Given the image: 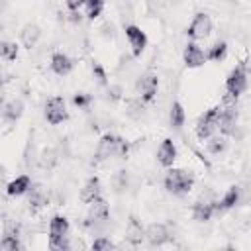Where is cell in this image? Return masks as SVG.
<instances>
[{
	"label": "cell",
	"instance_id": "cell-6",
	"mask_svg": "<svg viewBox=\"0 0 251 251\" xmlns=\"http://www.w3.org/2000/svg\"><path fill=\"white\" fill-rule=\"evenodd\" d=\"M212 27H214L212 18H210L206 12H198V14H194L192 22L188 24L186 35H188L192 41H202V39H206V37L212 33Z\"/></svg>",
	"mask_w": 251,
	"mask_h": 251
},
{
	"label": "cell",
	"instance_id": "cell-23",
	"mask_svg": "<svg viewBox=\"0 0 251 251\" xmlns=\"http://www.w3.org/2000/svg\"><path fill=\"white\" fill-rule=\"evenodd\" d=\"M227 57V43L226 41H216L208 51H206V61H214L220 63Z\"/></svg>",
	"mask_w": 251,
	"mask_h": 251
},
{
	"label": "cell",
	"instance_id": "cell-32",
	"mask_svg": "<svg viewBox=\"0 0 251 251\" xmlns=\"http://www.w3.org/2000/svg\"><path fill=\"white\" fill-rule=\"evenodd\" d=\"M84 2H86V0H65V6H67V10L76 12V10H80V8L84 6Z\"/></svg>",
	"mask_w": 251,
	"mask_h": 251
},
{
	"label": "cell",
	"instance_id": "cell-13",
	"mask_svg": "<svg viewBox=\"0 0 251 251\" xmlns=\"http://www.w3.org/2000/svg\"><path fill=\"white\" fill-rule=\"evenodd\" d=\"M143 237L147 239L149 245L161 247V245H165V243L171 239V233H169V229H167L165 224H151V226H147V229L143 231Z\"/></svg>",
	"mask_w": 251,
	"mask_h": 251
},
{
	"label": "cell",
	"instance_id": "cell-21",
	"mask_svg": "<svg viewBox=\"0 0 251 251\" xmlns=\"http://www.w3.org/2000/svg\"><path fill=\"white\" fill-rule=\"evenodd\" d=\"M0 114H2V118H4L8 124L18 122V120L22 118V114H24V104H22V100H12V102L4 104Z\"/></svg>",
	"mask_w": 251,
	"mask_h": 251
},
{
	"label": "cell",
	"instance_id": "cell-15",
	"mask_svg": "<svg viewBox=\"0 0 251 251\" xmlns=\"http://www.w3.org/2000/svg\"><path fill=\"white\" fill-rule=\"evenodd\" d=\"M49 65H51V71H53L55 75H59V76H67V75L75 69V61H73L67 53H63V51L53 53Z\"/></svg>",
	"mask_w": 251,
	"mask_h": 251
},
{
	"label": "cell",
	"instance_id": "cell-9",
	"mask_svg": "<svg viewBox=\"0 0 251 251\" xmlns=\"http://www.w3.org/2000/svg\"><path fill=\"white\" fill-rule=\"evenodd\" d=\"M235 127H237V110L235 106H220V116H218V131L227 137V135H235Z\"/></svg>",
	"mask_w": 251,
	"mask_h": 251
},
{
	"label": "cell",
	"instance_id": "cell-1",
	"mask_svg": "<svg viewBox=\"0 0 251 251\" xmlns=\"http://www.w3.org/2000/svg\"><path fill=\"white\" fill-rule=\"evenodd\" d=\"M163 184L167 188V192L175 194V196H184L192 190L194 186V175L186 169H173L169 167L165 178H163Z\"/></svg>",
	"mask_w": 251,
	"mask_h": 251
},
{
	"label": "cell",
	"instance_id": "cell-29",
	"mask_svg": "<svg viewBox=\"0 0 251 251\" xmlns=\"http://www.w3.org/2000/svg\"><path fill=\"white\" fill-rule=\"evenodd\" d=\"M90 247H92L94 251H110V249H116V243L110 241L108 237H96Z\"/></svg>",
	"mask_w": 251,
	"mask_h": 251
},
{
	"label": "cell",
	"instance_id": "cell-7",
	"mask_svg": "<svg viewBox=\"0 0 251 251\" xmlns=\"http://www.w3.org/2000/svg\"><path fill=\"white\" fill-rule=\"evenodd\" d=\"M45 120L51 126H59V124L69 120V110H67V104L61 96H51L45 102Z\"/></svg>",
	"mask_w": 251,
	"mask_h": 251
},
{
	"label": "cell",
	"instance_id": "cell-27",
	"mask_svg": "<svg viewBox=\"0 0 251 251\" xmlns=\"http://www.w3.org/2000/svg\"><path fill=\"white\" fill-rule=\"evenodd\" d=\"M22 241H20V235H8L4 233L2 241H0V249L4 251H16V249H22Z\"/></svg>",
	"mask_w": 251,
	"mask_h": 251
},
{
	"label": "cell",
	"instance_id": "cell-19",
	"mask_svg": "<svg viewBox=\"0 0 251 251\" xmlns=\"http://www.w3.org/2000/svg\"><path fill=\"white\" fill-rule=\"evenodd\" d=\"M29 186H31V178L27 175H20V176H16L8 182L6 194L8 196H24V194H27Z\"/></svg>",
	"mask_w": 251,
	"mask_h": 251
},
{
	"label": "cell",
	"instance_id": "cell-24",
	"mask_svg": "<svg viewBox=\"0 0 251 251\" xmlns=\"http://www.w3.org/2000/svg\"><path fill=\"white\" fill-rule=\"evenodd\" d=\"M18 53H20V47H18V43H14V41H0V59L2 61H16L18 59Z\"/></svg>",
	"mask_w": 251,
	"mask_h": 251
},
{
	"label": "cell",
	"instance_id": "cell-5",
	"mask_svg": "<svg viewBox=\"0 0 251 251\" xmlns=\"http://www.w3.org/2000/svg\"><path fill=\"white\" fill-rule=\"evenodd\" d=\"M218 116H220V106H212L196 120L194 133L200 141H206L218 133Z\"/></svg>",
	"mask_w": 251,
	"mask_h": 251
},
{
	"label": "cell",
	"instance_id": "cell-17",
	"mask_svg": "<svg viewBox=\"0 0 251 251\" xmlns=\"http://www.w3.org/2000/svg\"><path fill=\"white\" fill-rule=\"evenodd\" d=\"M100 196H102L100 178H98V176H90V178L84 182V186L80 188V202L90 204V202H94V200L100 198Z\"/></svg>",
	"mask_w": 251,
	"mask_h": 251
},
{
	"label": "cell",
	"instance_id": "cell-3",
	"mask_svg": "<svg viewBox=\"0 0 251 251\" xmlns=\"http://www.w3.org/2000/svg\"><path fill=\"white\" fill-rule=\"evenodd\" d=\"M69 229H71V224L65 216H53L51 222H49V247L51 249H57V251H63V249H69L71 243H69Z\"/></svg>",
	"mask_w": 251,
	"mask_h": 251
},
{
	"label": "cell",
	"instance_id": "cell-20",
	"mask_svg": "<svg viewBox=\"0 0 251 251\" xmlns=\"http://www.w3.org/2000/svg\"><path fill=\"white\" fill-rule=\"evenodd\" d=\"M214 212H216V208H214V202H210V200H198L192 206V218L196 222H208L214 216Z\"/></svg>",
	"mask_w": 251,
	"mask_h": 251
},
{
	"label": "cell",
	"instance_id": "cell-8",
	"mask_svg": "<svg viewBox=\"0 0 251 251\" xmlns=\"http://www.w3.org/2000/svg\"><path fill=\"white\" fill-rule=\"evenodd\" d=\"M157 90H159V76L155 73H151V71L149 73H143L135 80V92H137V96L143 102H151L155 98Z\"/></svg>",
	"mask_w": 251,
	"mask_h": 251
},
{
	"label": "cell",
	"instance_id": "cell-28",
	"mask_svg": "<svg viewBox=\"0 0 251 251\" xmlns=\"http://www.w3.org/2000/svg\"><path fill=\"white\" fill-rule=\"evenodd\" d=\"M208 141V151L210 153H214V155H218V153H222V151H226V147H227V141H226V137L222 135V137H218V135H212L210 139H206Z\"/></svg>",
	"mask_w": 251,
	"mask_h": 251
},
{
	"label": "cell",
	"instance_id": "cell-30",
	"mask_svg": "<svg viewBox=\"0 0 251 251\" xmlns=\"http://www.w3.org/2000/svg\"><path fill=\"white\" fill-rule=\"evenodd\" d=\"M92 75H94V78L98 80V84H106V73H104V69L100 67V63H92Z\"/></svg>",
	"mask_w": 251,
	"mask_h": 251
},
{
	"label": "cell",
	"instance_id": "cell-25",
	"mask_svg": "<svg viewBox=\"0 0 251 251\" xmlns=\"http://www.w3.org/2000/svg\"><path fill=\"white\" fill-rule=\"evenodd\" d=\"M82 8H84V16L88 20H96L104 10V0H86Z\"/></svg>",
	"mask_w": 251,
	"mask_h": 251
},
{
	"label": "cell",
	"instance_id": "cell-2",
	"mask_svg": "<svg viewBox=\"0 0 251 251\" xmlns=\"http://www.w3.org/2000/svg\"><path fill=\"white\" fill-rule=\"evenodd\" d=\"M247 86H249L247 61H241V63H237V65L229 71V75H227V78H226V90H227V96L233 98V100H237V98L247 90Z\"/></svg>",
	"mask_w": 251,
	"mask_h": 251
},
{
	"label": "cell",
	"instance_id": "cell-18",
	"mask_svg": "<svg viewBox=\"0 0 251 251\" xmlns=\"http://www.w3.org/2000/svg\"><path fill=\"white\" fill-rule=\"evenodd\" d=\"M39 37H41V27H39L37 24H33V22L25 24V25L22 27V31H20V41H22V45H24L25 49L35 47V43L39 41Z\"/></svg>",
	"mask_w": 251,
	"mask_h": 251
},
{
	"label": "cell",
	"instance_id": "cell-33",
	"mask_svg": "<svg viewBox=\"0 0 251 251\" xmlns=\"http://www.w3.org/2000/svg\"><path fill=\"white\" fill-rule=\"evenodd\" d=\"M6 6H8V0H0V12H2Z\"/></svg>",
	"mask_w": 251,
	"mask_h": 251
},
{
	"label": "cell",
	"instance_id": "cell-31",
	"mask_svg": "<svg viewBox=\"0 0 251 251\" xmlns=\"http://www.w3.org/2000/svg\"><path fill=\"white\" fill-rule=\"evenodd\" d=\"M90 96L88 94H84V92H78L75 98H73V104L75 106H78V108H88V104H90Z\"/></svg>",
	"mask_w": 251,
	"mask_h": 251
},
{
	"label": "cell",
	"instance_id": "cell-14",
	"mask_svg": "<svg viewBox=\"0 0 251 251\" xmlns=\"http://www.w3.org/2000/svg\"><path fill=\"white\" fill-rule=\"evenodd\" d=\"M175 161H176V145H175L173 139L165 137V139L159 143V147H157V163H159L161 167L169 169V167H173Z\"/></svg>",
	"mask_w": 251,
	"mask_h": 251
},
{
	"label": "cell",
	"instance_id": "cell-22",
	"mask_svg": "<svg viewBox=\"0 0 251 251\" xmlns=\"http://www.w3.org/2000/svg\"><path fill=\"white\" fill-rule=\"evenodd\" d=\"M184 120H186V112H184V106L175 100L171 104V112H169V124L173 129H180L184 126Z\"/></svg>",
	"mask_w": 251,
	"mask_h": 251
},
{
	"label": "cell",
	"instance_id": "cell-11",
	"mask_svg": "<svg viewBox=\"0 0 251 251\" xmlns=\"http://www.w3.org/2000/svg\"><path fill=\"white\" fill-rule=\"evenodd\" d=\"M126 37H127L131 55L133 57H141V53L147 47V35H145V31L139 25H133L131 24V25H126Z\"/></svg>",
	"mask_w": 251,
	"mask_h": 251
},
{
	"label": "cell",
	"instance_id": "cell-26",
	"mask_svg": "<svg viewBox=\"0 0 251 251\" xmlns=\"http://www.w3.org/2000/svg\"><path fill=\"white\" fill-rule=\"evenodd\" d=\"M29 206L31 208H41V206H45L47 204V198H45V194H43V190L41 188H31L29 186Z\"/></svg>",
	"mask_w": 251,
	"mask_h": 251
},
{
	"label": "cell",
	"instance_id": "cell-10",
	"mask_svg": "<svg viewBox=\"0 0 251 251\" xmlns=\"http://www.w3.org/2000/svg\"><path fill=\"white\" fill-rule=\"evenodd\" d=\"M110 218V208L106 204V200L100 196L96 198L94 202L88 204V216H86V226H100V224H106Z\"/></svg>",
	"mask_w": 251,
	"mask_h": 251
},
{
	"label": "cell",
	"instance_id": "cell-16",
	"mask_svg": "<svg viewBox=\"0 0 251 251\" xmlns=\"http://www.w3.org/2000/svg\"><path fill=\"white\" fill-rule=\"evenodd\" d=\"M239 200H241V188L233 184L226 190V194L218 202H214V208H216V212H226V210L235 208L239 204Z\"/></svg>",
	"mask_w": 251,
	"mask_h": 251
},
{
	"label": "cell",
	"instance_id": "cell-34",
	"mask_svg": "<svg viewBox=\"0 0 251 251\" xmlns=\"http://www.w3.org/2000/svg\"><path fill=\"white\" fill-rule=\"evenodd\" d=\"M4 84V71H2V67H0V86Z\"/></svg>",
	"mask_w": 251,
	"mask_h": 251
},
{
	"label": "cell",
	"instance_id": "cell-4",
	"mask_svg": "<svg viewBox=\"0 0 251 251\" xmlns=\"http://www.w3.org/2000/svg\"><path fill=\"white\" fill-rule=\"evenodd\" d=\"M127 141L120 135H114V133H106L100 137L98 141V157L100 159H110V157H126L127 155Z\"/></svg>",
	"mask_w": 251,
	"mask_h": 251
},
{
	"label": "cell",
	"instance_id": "cell-12",
	"mask_svg": "<svg viewBox=\"0 0 251 251\" xmlns=\"http://www.w3.org/2000/svg\"><path fill=\"white\" fill-rule=\"evenodd\" d=\"M182 61L188 69H198L206 63V53L196 41H188L184 45V51H182Z\"/></svg>",
	"mask_w": 251,
	"mask_h": 251
}]
</instances>
